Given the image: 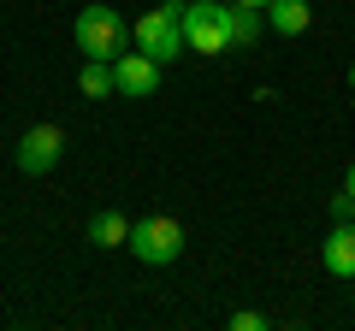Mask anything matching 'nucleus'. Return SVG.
<instances>
[{
	"mask_svg": "<svg viewBox=\"0 0 355 331\" xmlns=\"http://www.w3.org/2000/svg\"><path fill=\"white\" fill-rule=\"evenodd\" d=\"M137 48L148 53V60H178L184 53V0H160V6H148V12L137 18Z\"/></svg>",
	"mask_w": 355,
	"mask_h": 331,
	"instance_id": "nucleus-1",
	"label": "nucleus"
},
{
	"mask_svg": "<svg viewBox=\"0 0 355 331\" xmlns=\"http://www.w3.org/2000/svg\"><path fill=\"white\" fill-rule=\"evenodd\" d=\"M184 48L190 53H231V6L184 0Z\"/></svg>",
	"mask_w": 355,
	"mask_h": 331,
	"instance_id": "nucleus-2",
	"label": "nucleus"
},
{
	"mask_svg": "<svg viewBox=\"0 0 355 331\" xmlns=\"http://www.w3.org/2000/svg\"><path fill=\"white\" fill-rule=\"evenodd\" d=\"M130 255L148 260V267H172L178 255H184V225H178L172 213H148L130 225Z\"/></svg>",
	"mask_w": 355,
	"mask_h": 331,
	"instance_id": "nucleus-3",
	"label": "nucleus"
},
{
	"mask_svg": "<svg viewBox=\"0 0 355 331\" xmlns=\"http://www.w3.org/2000/svg\"><path fill=\"white\" fill-rule=\"evenodd\" d=\"M125 18L113 12V6H83L77 12V48L89 53V60H119L125 53Z\"/></svg>",
	"mask_w": 355,
	"mask_h": 331,
	"instance_id": "nucleus-4",
	"label": "nucleus"
},
{
	"mask_svg": "<svg viewBox=\"0 0 355 331\" xmlns=\"http://www.w3.org/2000/svg\"><path fill=\"white\" fill-rule=\"evenodd\" d=\"M60 154H65V130H60V125H36V130L18 136L12 166H18V172H30V178H42V172L60 166Z\"/></svg>",
	"mask_w": 355,
	"mask_h": 331,
	"instance_id": "nucleus-5",
	"label": "nucleus"
},
{
	"mask_svg": "<svg viewBox=\"0 0 355 331\" xmlns=\"http://www.w3.org/2000/svg\"><path fill=\"white\" fill-rule=\"evenodd\" d=\"M113 77H119V95L125 101H148L154 89H160V60H148V53H119L113 60Z\"/></svg>",
	"mask_w": 355,
	"mask_h": 331,
	"instance_id": "nucleus-6",
	"label": "nucleus"
},
{
	"mask_svg": "<svg viewBox=\"0 0 355 331\" xmlns=\"http://www.w3.org/2000/svg\"><path fill=\"white\" fill-rule=\"evenodd\" d=\"M320 260H326L331 278H355V225H349V219H338V225H331V237H326V249H320Z\"/></svg>",
	"mask_w": 355,
	"mask_h": 331,
	"instance_id": "nucleus-7",
	"label": "nucleus"
},
{
	"mask_svg": "<svg viewBox=\"0 0 355 331\" xmlns=\"http://www.w3.org/2000/svg\"><path fill=\"white\" fill-rule=\"evenodd\" d=\"M266 24L279 30V36H302L314 24V6L308 0H266Z\"/></svg>",
	"mask_w": 355,
	"mask_h": 331,
	"instance_id": "nucleus-8",
	"label": "nucleus"
},
{
	"mask_svg": "<svg viewBox=\"0 0 355 331\" xmlns=\"http://www.w3.org/2000/svg\"><path fill=\"white\" fill-rule=\"evenodd\" d=\"M89 242H95V249H130V219L113 213V207L95 213V219H89Z\"/></svg>",
	"mask_w": 355,
	"mask_h": 331,
	"instance_id": "nucleus-9",
	"label": "nucleus"
},
{
	"mask_svg": "<svg viewBox=\"0 0 355 331\" xmlns=\"http://www.w3.org/2000/svg\"><path fill=\"white\" fill-rule=\"evenodd\" d=\"M77 89H83L89 101H107V95H119V77H113V60H89L83 71H77Z\"/></svg>",
	"mask_w": 355,
	"mask_h": 331,
	"instance_id": "nucleus-10",
	"label": "nucleus"
},
{
	"mask_svg": "<svg viewBox=\"0 0 355 331\" xmlns=\"http://www.w3.org/2000/svg\"><path fill=\"white\" fill-rule=\"evenodd\" d=\"M254 36H261V12L231 0V48H254Z\"/></svg>",
	"mask_w": 355,
	"mask_h": 331,
	"instance_id": "nucleus-11",
	"label": "nucleus"
},
{
	"mask_svg": "<svg viewBox=\"0 0 355 331\" xmlns=\"http://www.w3.org/2000/svg\"><path fill=\"white\" fill-rule=\"evenodd\" d=\"M355 213V202H349V190H338V195H331V219H349Z\"/></svg>",
	"mask_w": 355,
	"mask_h": 331,
	"instance_id": "nucleus-12",
	"label": "nucleus"
},
{
	"mask_svg": "<svg viewBox=\"0 0 355 331\" xmlns=\"http://www.w3.org/2000/svg\"><path fill=\"white\" fill-rule=\"evenodd\" d=\"M231 325H237V331H261L266 319H261V314H249V307H243V314H231Z\"/></svg>",
	"mask_w": 355,
	"mask_h": 331,
	"instance_id": "nucleus-13",
	"label": "nucleus"
},
{
	"mask_svg": "<svg viewBox=\"0 0 355 331\" xmlns=\"http://www.w3.org/2000/svg\"><path fill=\"white\" fill-rule=\"evenodd\" d=\"M343 190H349V202H355V160H349V172H343Z\"/></svg>",
	"mask_w": 355,
	"mask_h": 331,
	"instance_id": "nucleus-14",
	"label": "nucleus"
},
{
	"mask_svg": "<svg viewBox=\"0 0 355 331\" xmlns=\"http://www.w3.org/2000/svg\"><path fill=\"white\" fill-rule=\"evenodd\" d=\"M237 6H266V0H237Z\"/></svg>",
	"mask_w": 355,
	"mask_h": 331,
	"instance_id": "nucleus-15",
	"label": "nucleus"
},
{
	"mask_svg": "<svg viewBox=\"0 0 355 331\" xmlns=\"http://www.w3.org/2000/svg\"><path fill=\"white\" fill-rule=\"evenodd\" d=\"M349 89H355V65H349Z\"/></svg>",
	"mask_w": 355,
	"mask_h": 331,
	"instance_id": "nucleus-16",
	"label": "nucleus"
}]
</instances>
